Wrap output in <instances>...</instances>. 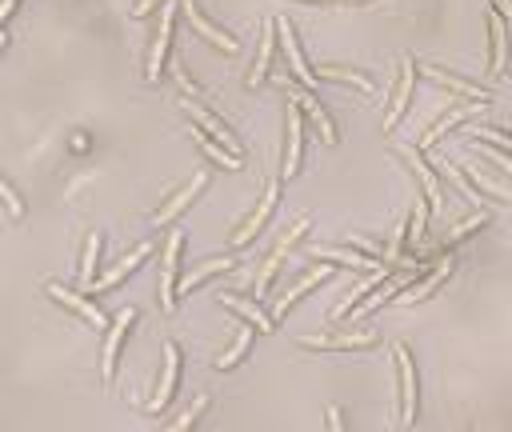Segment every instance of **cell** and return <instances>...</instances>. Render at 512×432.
Here are the masks:
<instances>
[{
	"label": "cell",
	"instance_id": "obj_1",
	"mask_svg": "<svg viewBox=\"0 0 512 432\" xmlns=\"http://www.w3.org/2000/svg\"><path fill=\"white\" fill-rule=\"evenodd\" d=\"M308 228H312V220H308V216H300V220H296V224H292V228H288V232H284V236L276 240L272 256L264 260V268H260V276H256V284H252V296H268V292H272V284H276V272H280V264H284V260H288V256L296 252V244H300V240L308 236Z\"/></svg>",
	"mask_w": 512,
	"mask_h": 432
},
{
	"label": "cell",
	"instance_id": "obj_2",
	"mask_svg": "<svg viewBox=\"0 0 512 432\" xmlns=\"http://www.w3.org/2000/svg\"><path fill=\"white\" fill-rule=\"evenodd\" d=\"M396 356V380H400V428L416 424V400H420V384H416V356L408 344L392 348Z\"/></svg>",
	"mask_w": 512,
	"mask_h": 432
},
{
	"label": "cell",
	"instance_id": "obj_3",
	"mask_svg": "<svg viewBox=\"0 0 512 432\" xmlns=\"http://www.w3.org/2000/svg\"><path fill=\"white\" fill-rule=\"evenodd\" d=\"M304 168V112L300 104L288 96V112H284V160H280V176L292 180Z\"/></svg>",
	"mask_w": 512,
	"mask_h": 432
},
{
	"label": "cell",
	"instance_id": "obj_4",
	"mask_svg": "<svg viewBox=\"0 0 512 432\" xmlns=\"http://www.w3.org/2000/svg\"><path fill=\"white\" fill-rule=\"evenodd\" d=\"M404 276H408V272H400V268H376V272H372V280H368L356 296H348V300L332 312V320H328V324H332V328H344V324H348V316H360V312L368 308V300H372L380 288H392V284H400Z\"/></svg>",
	"mask_w": 512,
	"mask_h": 432
},
{
	"label": "cell",
	"instance_id": "obj_5",
	"mask_svg": "<svg viewBox=\"0 0 512 432\" xmlns=\"http://www.w3.org/2000/svg\"><path fill=\"white\" fill-rule=\"evenodd\" d=\"M276 36H280V52H284V60H288L292 80H296L300 88H312V84H316V68L304 60V48H300L296 24H292V20H284V16H276Z\"/></svg>",
	"mask_w": 512,
	"mask_h": 432
},
{
	"label": "cell",
	"instance_id": "obj_6",
	"mask_svg": "<svg viewBox=\"0 0 512 432\" xmlns=\"http://www.w3.org/2000/svg\"><path fill=\"white\" fill-rule=\"evenodd\" d=\"M136 320H140V312H136V308H124V312L112 320V328H108V336H104V360H100L104 384L116 380V364H120V356H124V340H128V332L136 328Z\"/></svg>",
	"mask_w": 512,
	"mask_h": 432
},
{
	"label": "cell",
	"instance_id": "obj_7",
	"mask_svg": "<svg viewBox=\"0 0 512 432\" xmlns=\"http://www.w3.org/2000/svg\"><path fill=\"white\" fill-rule=\"evenodd\" d=\"M392 156H396V160H404V168H408V172L420 180V192H424L428 208L436 212V204H440V192H444V188H440V172H436V168H432V164L420 156V148H404V144H392Z\"/></svg>",
	"mask_w": 512,
	"mask_h": 432
},
{
	"label": "cell",
	"instance_id": "obj_8",
	"mask_svg": "<svg viewBox=\"0 0 512 432\" xmlns=\"http://www.w3.org/2000/svg\"><path fill=\"white\" fill-rule=\"evenodd\" d=\"M180 12H184V20L192 24V32H196V36H204L212 48H220V52H240V40H236L228 28L212 24V20H208V12L200 8V0H180Z\"/></svg>",
	"mask_w": 512,
	"mask_h": 432
},
{
	"label": "cell",
	"instance_id": "obj_9",
	"mask_svg": "<svg viewBox=\"0 0 512 432\" xmlns=\"http://www.w3.org/2000/svg\"><path fill=\"white\" fill-rule=\"evenodd\" d=\"M180 248H184V236L172 232L168 244H164V272H160V308L172 312L180 304Z\"/></svg>",
	"mask_w": 512,
	"mask_h": 432
},
{
	"label": "cell",
	"instance_id": "obj_10",
	"mask_svg": "<svg viewBox=\"0 0 512 432\" xmlns=\"http://www.w3.org/2000/svg\"><path fill=\"white\" fill-rule=\"evenodd\" d=\"M416 56H408L404 64H400V76H396V84H392V96H388V112H384V132L388 128H396L400 120H404V112H408V104H412V92H416Z\"/></svg>",
	"mask_w": 512,
	"mask_h": 432
},
{
	"label": "cell",
	"instance_id": "obj_11",
	"mask_svg": "<svg viewBox=\"0 0 512 432\" xmlns=\"http://www.w3.org/2000/svg\"><path fill=\"white\" fill-rule=\"evenodd\" d=\"M44 292H48V296H52L60 308L76 312V316H80L88 328H104V324H108V320H104V312H100V308L88 300V292H84V288H80V292H72V288H64L60 280H44Z\"/></svg>",
	"mask_w": 512,
	"mask_h": 432
},
{
	"label": "cell",
	"instance_id": "obj_12",
	"mask_svg": "<svg viewBox=\"0 0 512 432\" xmlns=\"http://www.w3.org/2000/svg\"><path fill=\"white\" fill-rule=\"evenodd\" d=\"M276 200H280V184H276V180H268V184H264V196H260V204H256V212H252V216L232 232V248H248V244L264 232L268 216L276 212Z\"/></svg>",
	"mask_w": 512,
	"mask_h": 432
},
{
	"label": "cell",
	"instance_id": "obj_13",
	"mask_svg": "<svg viewBox=\"0 0 512 432\" xmlns=\"http://www.w3.org/2000/svg\"><path fill=\"white\" fill-rule=\"evenodd\" d=\"M180 108H184V112H188L196 124H204V128H208V132H212L220 144H228L236 156H244V144H240V136H236V132L228 128V120H220V116H216L208 104H200L196 96H180Z\"/></svg>",
	"mask_w": 512,
	"mask_h": 432
},
{
	"label": "cell",
	"instance_id": "obj_14",
	"mask_svg": "<svg viewBox=\"0 0 512 432\" xmlns=\"http://www.w3.org/2000/svg\"><path fill=\"white\" fill-rule=\"evenodd\" d=\"M204 188H208V172H196L188 184H180V188H176V192H172V196L152 212V224H156V228H168V224H172V220H176V216H180V212H184V208H188Z\"/></svg>",
	"mask_w": 512,
	"mask_h": 432
},
{
	"label": "cell",
	"instance_id": "obj_15",
	"mask_svg": "<svg viewBox=\"0 0 512 432\" xmlns=\"http://www.w3.org/2000/svg\"><path fill=\"white\" fill-rule=\"evenodd\" d=\"M172 32H176V8L164 4V12H160V32H156V40H152L148 68H144L148 80H160V72H164V64H168V52H172Z\"/></svg>",
	"mask_w": 512,
	"mask_h": 432
},
{
	"label": "cell",
	"instance_id": "obj_16",
	"mask_svg": "<svg viewBox=\"0 0 512 432\" xmlns=\"http://www.w3.org/2000/svg\"><path fill=\"white\" fill-rule=\"evenodd\" d=\"M292 100L300 104V112L308 116V124H312V132L324 140V144H340V132H336V124H332V116H328V108L312 96V88H296L292 92Z\"/></svg>",
	"mask_w": 512,
	"mask_h": 432
},
{
	"label": "cell",
	"instance_id": "obj_17",
	"mask_svg": "<svg viewBox=\"0 0 512 432\" xmlns=\"http://www.w3.org/2000/svg\"><path fill=\"white\" fill-rule=\"evenodd\" d=\"M176 380H180V348L168 340V344H164V376H160V384H156V396L144 404L148 416H156V412L168 408V400L176 396Z\"/></svg>",
	"mask_w": 512,
	"mask_h": 432
},
{
	"label": "cell",
	"instance_id": "obj_18",
	"mask_svg": "<svg viewBox=\"0 0 512 432\" xmlns=\"http://www.w3.org/2000/svg\"><path fill=\"white\" fill-rule=\"evenodd\" d=\"M452 268H456V260H452V252H448L444 260H436V264H432V272H428L424 280H416V276H412L400 300H408V304H416V300H432V296H436V292H440V288L448 284Z\"/></svg>",
	"mask_w": 512,
	"mask_h": 432
},
{
	"label": "cell",
	"instance_id": "obj_19",
	"mask_svg": "<svg viewBox=\"0 0 512 432\" xmlns=\"http://www.w3.org/2000/svg\"><path fill=\"white\" fill-rule=\"evenodd\" d=\"M484 28H488V64H484V72H488V76H500V72H504V60H508V32H504V12L488 8V16H484Z\"/></svg>",
	"mask_w": 512,
	"mask_h": 432
},
{
	"label": "cell",
	"instance_id": "obj_20",
	"mask_svg": "<svg viewBox=\"0 0 512 432\" xmlns=\"http://www.w3.org/2000/svg\"><path fill=\"white\" fill-rule=\"evenodd\" d=\"M148 256H152V244L144 240V244H136V248H132V252H128V256H124V260H120L104 280H96V284H92V288H84V292H88V296H108V292H116V288H120V280H124V276H132Z\"/></svg>",
	"mask_w": 512,
	"mask_h": 432
},
{
	"label": "cell",
	"instance_id": "obj_21",
	"mask_svg": "<svg viewBox=\"0 0 512 432\" xmlns=\"http://www.w3.org/2000/svg\"><path fill=\"white\" fill-rule=\"evenodd\" d=\"M300 348H308V352H360V348H372L376 344V332H360V336H352V332H340V336H304V340H296Z\"/></svg>",
	"mask_w": 512,
	"mask_h": 432
},
{
	"label": "cell",
	"instance_id": "obj_22",
	"mask_svg": "<svg viewBox=\"0 0 512 432\" xmlns=\"http://www.w3.org/2000/svg\"><path fill=\"white\" fill-rule=\"evenodd\" d=\"M420 68H424L432 80H440V84L456 88L460 96H472V100H484V104H492V92H488V88H480V84H472V80H464L460 72H452V68H444V64H432V60H420Z\"/></svg>",
	"mask_w": 512,
	"mask_h": 432
},
{
	"label": "cell",
	"instance_id": "obj_23",
	"mask_svg": "<svg viewBox=\"0 0 512 432\" xmlns=\"http://www.w3.org/2000/svg\"><path fill=\"white\" fill-rule=\"evenodd\" d=\"M216 300H220L228 312L244 316V324H252L260 336H268V332L276 328V320H272V316H264V308H260V304H252V300H244V296H236V292H220Z\"/></svg>",
	"mask_w": 512,
	"mask_h": 432
},
{
	"label": "cell",
	"instance_id": "obj_24",
	"mask_svg": "<svg viewBox=\"0 0 512 432\" xmlns=\"http://www.w3.org/2000/svg\"><path fill=\"white\" fill-rule=\"evenodd\" d=\"M328 272H332V264H320V268H312V272H308V276H304V280H300L292 292H284V296L276 300V308H272V320H284V316H288V312H292V308H296V304H300V300H304V296H308L316 284H324V280H328Z\"/></svg>",
	"mask_w": 512,
	"mask_h": 432
},
{
	"label": "cell",
	"instance_id": "obj_25",
	"mask_svg": "<svg viewBox=\"0 0 512 432\" xmlns=\"http://www.w3.org/2000/svg\"><path fill=\"white\" fill-rule=\"evenodd\" d=\"M276 44H280V36H276V16H272V20H264V32H260V52H256L252 72H248V88H256V84L268 76L272 56H276Z\"/></svg>",
	"mask_w": 512,
	"mask_h": 432
},
{
	"label": "cell",
	"instance_id": "obj_26",
	"mask_svg": "<svg viewBox=\"0 0 512 432\" xmlns=\"http://www.w3.org/2000/svg\"><path fill=\"white\" fill-rule=\"evenodd\" d=\"M316 80H332V84H356L360 92H376V80H372L364 68H352V64H320V68H316Z\"/></svg>",
	"mask_w": 512,
	"mask_h": 432
},
{
	"label": "cell",
	"instance_id": "obj_27",
	"mask_svg": "<svg viewBox=\"0 0 512 432\" xmlns=\"http://www.w3.org/2000/svg\"><path fill=\"white\" fill-rule=\"evenodd\" d=\"M192 140H196V144H200L216 164H224V168H240V164H244V156H236L228 144H220V140H216L204 124H196V120H192Z\"/></svg>",
	"mask_w": 512,
	"mask_h": 432
},
{
	"label": "cell",
	"instance_id": "obj_28",
	"mask_svg": "<svg viewBox=\"0 0 512 432\" xmlns=\"http://www.w3.org/2000/svg\"><path fill=\"white\" fill-rule=\"evenodd\" d=\"M228 268H236V256H216V260H208V264H200L196 272H188L184 280H180V296H192L200 284H208L212 276H220V272H228Z\"/></svg>",
	"mask_w": 512,
	"mask_h": 432
},
{
	"label": "cell",
	"instance_id": "obj_29",
	"mask_svg": "<svg viewBox=\"0 0 512 432\" xmlns=\"http://www.w3.org/2000/svg\"><path fill=\"white\" fill-rule=\"evenodd\" d=\"M100 244H104V236H100V232H88V240H84V256H80V288H92V284H96Z\"/></svg>",
	"mask_w": 512,
	"mask_h": 432
},
{
	"label": "cell",
	"instance_id": "obj_30",
	"mask_svg": "<svg viewBox=\"0 0 512 432\" xmlns=\"http://www.w3.org/2000/svg\"><path fill=\"white\" fill-rule=\"evenodd\" d=\"M248 348H252V324H244L236 336H232V344H228V352H220L212 364L220 368V372H228V368H236L244 356H248Z\"/></svg>",
	"mask_w": 512,
	"mask_h": 432
},
{
	"label": "cell",
	"instance_id": "obj_31",
	"mask_svg": "<svg viewBox=\"0 0 512 432\" xmlns=\"http://www.w3.org/2000/svg\"><path fill=\"white\" fill-rule=\"evenodd\" d=\"M208 408H212V400H208V396H200V400H196V404H192V408H188L180 420H172V428H192V424H196V420H200Z\"/></svg>",
	"mask_w": 512,
	"mask_h": 432
},
{
	"label": "cell",
	"instance_id": "obj_32",
	"mask_svg": "<svg viewBox=\"0 0 512 432\" xmlns=\"http://www.w3.org/2000/svg\"><path fill=\"white\" fill-rule=\"evenodd\" d=\"M0 196H4V204H8V220H12V224H16V220H20V216H24V204H20V196H16V188H12V184H8V180H4V184H0Z\"/></svg>",
	"mask_w": 512,
	"mask_h": 432
},
{
	"label": "cell",
	"instance_id": "obj_33",
	"mask_svg": "<svg viewBox=\"0 0 512 432\" xmlns=\"http://www.w3.org/2000/svg\"><path fill=\"white\" fill-rule=\"evenodd\" d=\"M160 4H168V0H136V4H132V16H136V20H144V16H152Z\"/></svg>",
	"mask_w": 512,
	"mask_h": 432
},
{
	"label": "cell",
	"instance_id": "obj_34",
	"mask_svg": "<svg viewBox=\"0 0 512 432\" xmlns=\"http://www.w3.org/2000/svg\"><path fill=\"white\" fill-rule=\"evenodd\" d=\"M324 416H328V420H324V424H328V428H332V432H340V428H344V420H340V408H328V412H324Z\"/></svg>",
	"mask_w": 512,
	"mask_h": 432
},
{
	"label": "cell",
	"instance_id": "obj_35",
	"mask_svg": "<svg viewBox=\"0 0 512 432\" xmlns=\"http://www.w3.org/2000/svg\"><path fill=\"white\" fill-rule=\"evenodd\" d=\"M16 4H20V0H4V8H0V24H4V28H8V20H12Z\"/></svg>",
	"mask_w": 512,
	"mask_h": 432
},
{
	"label": "cell",
	"instance_id": "obj_36",
	"mask_svg": "<svg viewBox=\"0 0 512 432\" xmlns=\"http://www.w3.org/2000/svg\"><path fill=\"white\" fill-rule=\"evenodd\" d=\"M488 8H496V12H504V16H512V0H488Z\"/></svg>",
	"mask_w": 512,
	"mask_h": 432
}]
</instances>
